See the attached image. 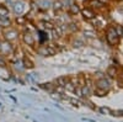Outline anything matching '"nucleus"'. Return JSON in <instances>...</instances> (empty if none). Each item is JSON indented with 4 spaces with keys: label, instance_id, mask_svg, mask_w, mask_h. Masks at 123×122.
I'll return each instance as SVG.
<instances>
[{
    "label": "nucleus",
    "instance_id": "obj_2",
    "mask_svg": "<svg viewBox=\"0 0 123 122\" xmlns=\"http://www.w3.org/2000/svg\"><path fill=\"white\" fill-rule=\"evenodd\" d=\"M96 85H97V89H102L104 91H107V90L110 89V83H108L106 79H101V80H98Z\"/></svg>",
    "mask_w": 123,
    "mask_h": 122
},
{
    "label": "nucleus",
    "instance_id": "obj_7",
    "mask_svg": "<svg viewBox=\"0 0 123 122\" xmlns=\"http://www.w3.org/2000/svg\"><path fill=\"white\" fill-rule=\"evenodd\" d=\"M10 25V20L7 16H0V26H9Z\"/></svg>",
    "mask_w": 123,
    "mask_h": 122
},
{
    "label": "nucleus",
    "instance_id": "obj_16",
    "mask_svg": "<svg viewBox=\"0 0 123 122\" xmlns=\"http://www.w3.org/2000/svg\"><path fill=\"white\" fill-rule=\"evenodd\" d=\"M25 21H26V19L22 17V16H17V19H16V22H17L18 25H24Z\"/></svg>",
    "mask_w": 123,
    "mask_h": 122
},
{
    "label": "nucleus",
    "instance_id": "obj_4",
    "mask_svg": "<svg viewBox=\"0 0 123 122\" xmlns=\"http://www.w3.org/2000/svg\"><path fill=\"white\" fill-rule=\"evenodd\" d=\"M12 9H14V13H15L16 15H20V14L24 13V9H25V7H24V4H22L21 1H17V3L14 4Z\"/></svg>",
    "mask_w": 123,
    "mask_h": 122
},
{
    "label": "nucleus",
    "instance_id": "obj_18",
    "mask_svg": "<svg viewBox=\"0 0 123 122\" xmlns=\"http://www.w3.org/2000/svg\"><path fill=\"white\" fill-rule=\"evenodd\" d=\"M62 9V3H59V1H57V3H54V10L57 11V10H60Z\"/></svg>",
    "mask_w": 123,
    "mask_h": 122
},
{
    "label": "nucleus",
    "instance_id": "obj_5",
    "mask_svg": "<svg viewBox=\"0 0 123 122\" xmlns=\"http://www.w3.org/2000/svg\"><path fill=\"white\" fill-rule=\"evenodd\" d=\"M24 41H25V43H27L28 46H31V45H33V37L31 36L30 33H25L24 35Z\"/></svg>",
    "mask_w": 123,
    "mask_h": 122
},
{
    "label": "nucleus",
    "instance_id": "obj_14",
    "mask_svg": "<svg viewBox=\"0 0 123 122\" xmlns=\"http://www.w3.org/2000/svg\"><path fill=\"white\" fill-rule=\"evenodd\" d=\"M91 5L94 6V7H102V6H104V4L100 3L98 0H92V1H91Z\"/></svg>",
    "mask_w": 123,
    "mask_h": 122
},
{
    "label": "nucleus",
    "instance_id": "obj_1",
    "mask_svg": "<svg viewBox=\"0 0 123 122\" xmlns=\"http://www.w3.org/2000/svg\"><path fill=\"white\" fill-rule=\"evenodd\" d=\"M117 38H118V33L116 31L115 27H110L107 30V41L110 45H115L117 43Z\"/></svg>",
    "mask_w": 123,
    "mask_h": 122
},
{
    "label": "nucleus",
    "instance_id": "obj_10",
    "mask_svg": "<svg viewBox=\"0 0 123 122\" xmlns=\"http://www.w3.org/2000/svg\"><path fill=\"white\" fill-rule=\"evenodd\" d=\"M7 14H9L7 7L4 5H0V16H7Z\"/></svg>",
    "mask_w": 123,
    "mask_h": 122
},
{
    "label": "nucleus",
    "instance_id": "obj_20",
    "mask_svg": "<svg viewBox=\"0 0 123 122\" xmlns=\"http://www.w3.org/2000/svg\"><path fill=\"white\" fill-rule=\"evenodd\" d=\"M121 10H122V11H123V9H121Z\"/></svg>",
    "mask_w": 123,
    "mask_h": 122
},
{
    "label": "nucleus",
    "instance_id": "obj_17",
    "mask_svg": "<svg viewBox=\"0 0 123 122\" xmlns=\"http://www.w3.org/2000/svg\"><path fill=\"white\" fill-rule=\"evenodd\" d=\"M101 112H104V114H112V111L107 107H101Z\"/></svg>",
    "mask_w": 123,
    "mask_h": 122
},
{
    "label": "nucleus",
    "instance_id": "obj_3",
    "mask_svg": "<svg viewBox=\"0 0 123 122\" xmlns=\"http://www.w3.org/2000/svg\"><path fill=\"white\" fill-rule=\"evenodd\" d=\"M38 53L39 54H43V56H53L55 53V51L52 47H44V48H41L38 51Z\"/></svg>",
    "mask_w": 123,
    "mask_h": 122
},
{
    "label": "nucleus",
    "instance_id": "obj_13",
    "mask_svg": "<svg viewBox=\"0 0 123 122\" xmlns=\"http://www.w3.org/2000/svg\"><path fill=\"white\" fill-rule=\"evenodd\" d=\"M70 13H71V14H78V13H79V7H78V5L71 4V5H70Z\"/></svg>",
    "mask_w": 123,
    "mask_h": 122
},
{
    "label": "nucleus",
    "instance_id": "obj_21",
    "mask_svg": "<svg viewBox=\"0 0 123 122\" xmlns=\"http://www.w3.org/2000/svg\"><path fill=\"white\" fill-rule=\"evenodd\" d=\"M122 35H123V32H122Z\"/></svg>",
    "mask_w": 123,
    "mask_h": 122
},
{
    "label": "nucleus",
    "instance_id": "obj_12",
    "mask_svg": "<svg viewBox=\"0 0 123 122\" xmlns=\"http://www.w3.org/2000/svg\"><path fill=\"white\" fill-rule=\"evenodd\" d=\"M24 65H25L26 68H33V63L31 62L30 59H27V58L24 59Z\"/></svg>",
    "mask_w": 123,
    "mask_h": 122
},
{
    "label": "nucleus",
    "instance_id": "obj_19",
    "mask_svg": "<svg viewBox=\"0 0 123 122\" xmlns=\"http://www.w3.org/2000/svg\"><path fill=\"white\" fill-rule=\"evenodd\" d=\"M6 3H9V4H12V0H6Z\"/></svg>",
    "mask_w": 123,
    "mask_h": 122
},
{
    "label": "nucleus",
    "instance_id": "obj_8",
    "mask_svg": "<svg viewBox=\"0 0 123 122\" xmlns=\"http://www.w3.org/2000/svg\"><path fill=\"white\" fill-rule=\"evenodd\" d=\"M83 15H84V17H86V19H92L95 15H94V13L91 11V10H89V9H84L83 10Z\"/></svg>",
    "mask_w": 123,
    "mask_h": 122
},
{
    "label": "nucleus",
    "instance_id": "obj_11",
    "mask_svg": "<svg viewBox=\"0 0 123 122\" xmlns=\"http://www.w3.org/2000/svg\"><path fill=\"white\" fill-rule=\"evenodd\" d=\"M49 5H50L49 0H43V1H41V3H39V6L42 7V9H48Z\"/></svg>",
    "mask_w": 123,
    "mask_h": 122
},
{
    "label": "nucleus",
    "instance_id": "obj_15",
    "mask_svg": "<svg viewBox=\"0 0 123 122\" xmlns=\"http://www.w3.org/2000/svg\"><path fill=\"white\" fill-rule=\"evenodd\" d=\"M67 81H68V79H67V78H60V79H58V80H57V83H58L60 86H65Z\"/></svg>",
    "mask_w": 123,
    "mask_h": 122
},
{
    "label": "nucleus",
    "instance_id": "obj_6",
    "mask_svg": "<svg viewBox=\"0 0 123 122\" xmlns=\"http://www.w3.org/2000/svg\"><path fill=\"white\" fill-rule=\"evenodd\" d=\"M0 48H1V52L3 53H10V52H11V45H10V43H4V45H1V46H0Z\"/></svg>",
    "mask_w": 123,
    "mask_h": 122
},
{
    "label": "nucleus",
    "instance_id": "obj_9",
    "mask_svg": "<svg viewBox=\"0 0 123 122\" xmlns=\"http://www.w3.org/2000/svg\"><path fill=\"white\" fill-rule=\"evenodd\" d=\"M5 36H6V38H7V39H14V38L17 36V32H16V31H14V30H11V31L6 32V33H5Z\"/></svg>",
    "mask_w": 123,
    "mask_h": 122
}]
</instances>
